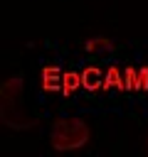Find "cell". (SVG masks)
<instances>
[{"instance_id":"52a82bcc","label":"cell","mask_w":148,"mask_h":157,"mask_svg":"<svg viewBox=\"0 0 148 157\" xmlns=\"http://www.w3.org/2000/svg\"><path fill=\"white\" fill-rule=\"evenodd\" d=\"M79 83H81V74H64V88L67 91L76 88Z\"/></svg>"},{"instance_id":"7a4b0ae2","label":"cell","mask_w":148,"mask_h":157,"mask_svg":"<svg viewBox=\"0 0 148 157\" xmlns=\"http://www.w3.org/2000/svg\"><path fill=\"white\" fill-rule=\"evenodd\" d=\"M91 137V128L86 120L81 118H57L52 123V132H49V145L59 152H69V150H79L89 142Z\"/></svg>"},{"instance_id":"8992f818","label":"cell","mask_w":148,"mask_h":157,"mask_svg":"<svg viewBox=\"0 0 148 157\" xmlns=\"http://www.w3.org/2000/svg\"><path fill=\"white\" fill-rule=\"evenodd\" d=\"M84 47H86V52H96V49H101V47H111V42L104 39V37H96V39H89Z\"/></svg>"},{"instance_id":"277c9868","label":"cell","mask_w":148,"mask_h":157,"mask_svg":"<svg viewBox=\"0 0 148 157\" xmlns=\"http://www.w3.org/2000/svg\"><path fill=\"white\" fill-rule=\"evenodd\" d=\"M106 86H118V88H126V83L121 81V71L116 69V66H111L109 69V74H106V81H104Z\"/></svg>"},{"instance_id":"ba28073f","label":"cell","mask_w":148,"mask_h":157,"mask_svg":"<svg viewBox=\"0 0 148 157\" xmlns=\"http://www.w3.org/2000/svg\"><path fill=\"white\" fill-rule=\"evenodd\" d=\"M138 91H148V66L138 69Z\"/></svg>"},{"instance_id":"5b68a950","label":"cell","mask_w":148,"mask_h":157,"mask_svg":"<svg viewBox=\"0 0 148 157\" xmlns=\"http://www.w3.org/2000/svg\"><path fill=\"white\" fill-rule=\"evenodd\" d=\"M123 83H126V88H138V71L133 66H128L123 71Z\"/></svg>"},{"instance_id":"6da1fadb","label":"cell","mask_w":148,"mask_h":157,"mask_svg":"<svg viewBox=\"0 0 148 157\" xmlns=\"http://www.w3.org/2000/svg\"><path fill=\"white\" fill-rule=\"evenodd\" d=\"M0 118L7 128L12 130H27L35 128L39 120L35 113H30L25 108V98H22V76L15 74L10 78L2 81L0 86Z\"/></svg>"},{"instance_id":"3957f363","label":"cell","mask_w":148,"mask_h":157,"mask_svg":"<svg viewBox=\"0 0 148 157\" xmlns=\"http://www.w3.org/2000/svg\"><path fill=\"white\" fill-rule=\"evenodd\" d=\"M81 86H86L89 91L99 88V86H101V74H99L96 69H86V71L81 74Z\"/></svg>"}]
</instances>
